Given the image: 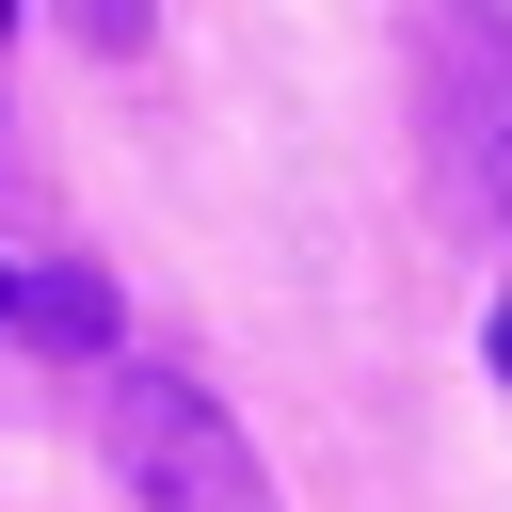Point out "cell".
Instances as JSON below:
<instances>
[{
	"label": "cell",
	"mask_w": 512,
	"mask_h": 512,
	"mask_svg": "<svg viewBox=\"0 0 512 512\" xmlns=\"http://www.w3.org/2000/svg\"><path fill=\"white\" fill-rule=\"evenodd\" d=\"M16 336H32V352H64V368H112V288H96L80 256H64V272H32Z\"/></svg>",
	"instance_id": "3957f363"
},
{
	"label": "cell",
	"mask_w": 512,
	"mask_h": 512,
	"mask_svg": "<svg viewBox=\"0 0 512 512\" xmlns=\"http://www.w3.org/2000/svg\"><path fill=\"white\" fill-rule=\"evenodd\" d=\"M416 128H432L448 208L512 240V16L496 0H432L416 16Z\"/></svg>",
	"instance_id": "6da1fadb"
},
{
	"label": "cell",
	"mask_w": 512,
	"mask_h": 512,
	"mask_svg": "<svg viewBox=\"0 0 512 512\" xmlns=\"http://www.w3.org/2000/svg\"><path fill=\"white\" fill-rule=\"evenodd\" d=\"M112 464H128V512H272L256 432L192 368H112Z\"/></svg>",
	"instance_id": "7a4b0ae2"
},
{
	"label": "cell",
	"mask_w": 512,
	"mask_h": 512,
	"mask_svg": "<svg viewBox=\"0 0 512 512\" xmlns=\"http://www.w3.org/2000/svg\"><path fill=\"white\" fill-rule=\"evenodd\" d=\"M0 32H16V0H0Z\"/></svg>",
	"instance_id": "52a82bcc"
},
{
	"label": "cell",
	"mask_w": 512,
	"mask_h": 512,
	"mask_svg": "<svg viewBox=\"0 0 512 512\" xmlns=\"http://www.w3.org/2000/svg\"><path fill=\"white\" fill-rule=\"evenodd\" d=\"M480 368H496V384H512V288H496V304H480Z\"/></svg>",
	"instance_id": "5b68a950"
},
{
	"label": "cell",
	"mask_w": 512,
	"mask_h": 512,
	"mask_svg": "<svg viewBox=\"0 0 512 512\" xmlns=\"http://www.w3.org/2000/svg\"><path fill=\"white\" fill-rule=\"evenodd\" d=\"M144 16H160V0H64V32H80V48H112V64L144 48Z\"/></svg>",
	"instance_id": "277c9868"
},
{
	"label": "cell",
	"mask_w": 512,
	"mask_h": 512,
	"mask_svg": "<svg viewBox=\"0 0 512 512\" xmlns=\"http://www.w3.org/2000/svg\"><path fill=\"white\" fill-rule=\"evenodd\" d=\"M16 304H32V272H16V256H0V336H16Z\"/></svg>",
	"instance_id": "8992f818"
}]
</instances>
